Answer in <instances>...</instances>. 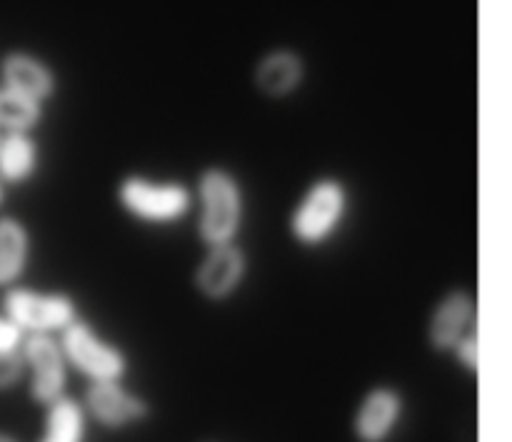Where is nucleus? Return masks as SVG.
<instances>
[{"label":"nucleus","mask_w":512,"mask_h":442,"mask_svg":"<svg viewBox=\"0 0 512 442\" xmlns=\"http://www.w3.org/2000/svg\"><path fill=\"white\" fill-rule=\"evenodd\" d=\"M58 340L70 370L83 375L88 383L123 380L128 375L130 360L125 350L105 338L90 320L78 318L58 335Z\"/></svg>","instance_id":"39448f33"},{"label":"nucleus","mask_w":512,"mask_h":442,"mask_svg":"<svg viewBox=\"0 0 512 442\" xmlns=\"http://www.w3.org/2000/svg\"><path fill=\"white\" fill-rule=\"evenodd\" d=\"M115 203L130 220L148 228H173L195 210L193 185L180 178L128 173L115 185Z\"/></svg>","instance_id":"7ed1b4c3"},{"label":"nucleus","mask_w":512,"mask_h":442,"mask_svg":"<svg viewBox=\"0 0 512 442\" xmlns=\"http://www.w3.org/2000/svg\"><path fill=\"white\" fill-rule=\"evenodd\" d=\"M195 235L203 248L238 243L248 213L243 180L233 168L220 163L205 165L193 185Z\"/></svg>","instance_id":"f257e3e1"},{"label":"nucleus","mask_w":512,"mask_h":442,"mask_svg":"<svg viewBox=\"0 0 512 442\" xmlns=\"http://www.w3.org/2000/svg\"><path fill=\"white\" fill-rule=\"evenodd\" d=\"M0 78H3L5 88L35 100V103L48 100L55 90L53 73L38 58L28 53L5 55L3 63H0Z\"/></svg>","instance_id":"4468645a"},{"label":"nucleus","mask_w":512,"mask_h":442,"mask_svg":"<svg viewBox=\"0 0 512 442\" xmlns=\"http://www.w3.org/2000/svg\"><path fill=\"white\" fill-rule=\"evenodd\" d=\"M8 193L10 190L5 188L3 183H0V213H3V208H5V203H8Z\"/></svg>","instance_id":"aec40b11"},{"label":"nucleus","mask_w":512,"mask_h":442,"mask_svg":"<svg viewBox=\"0 0 512 442\" xmlns=\"http://www.w3.org/2000/svg\"><path fill=\"white\" fill-rule=\"evenodd\" d=\"M0 442H20V438H15L13 433H5V430H0Z\"/></svg>","instance_id":"412c9836"},{"label":"nucleus","mask_w":512,"mask_h":442,"mask_svg":"<svg viewBox=\"0 0 512 442\" xmlns=\"http://www.w3.org/2000/svg\"><path fill=\"white\" fill-rule=\"evenodd\" d=\"M33 230L20 215L0 213V293L23 283L33 263Z\"/></svg>","instance_id":"9b49d317"},{"label":"nucleus","mask_w":512,"mask_h":442,"mask_svg":"<svg viewBox=\"0 0 512 442\" xmlns=\"http://www.w3.org/2000/svg\"><path fill=\"white\" fill-rule=\"evenodd\" d=\"M40 170V145L33 133H0V183L8 190L33 183Z\"/></svg>","instance_id":"f8f14e48"},{"label":"nucleus","mask_w":512,"mask_h":442,"mask_svg":"<svg viewBox=\"0 0 512 442\" xmlns=\"http://www.w3.org/2000/svg\"><path fill=\"white\" fill-rule=\"evenodd\" d=\"M250 275V255L240 243L205 248L190 283L205 303L223 305L240 293Z\"/></svg>","instance_id":"423d86ee"},{"label":"nucleus","mask_w":512,"mask_h":442,"mask_svg":"<svg viewBox=\"0 0 512 442\" xmlns=\"http://www.w3.org/2000/svg\"><path fill=\"white\" fill-rule=\"evenodd\" d=\"M25 360V383L33 403L50 405L68 395L70 365L55 335H25L20 343Z\"/></svg>","instance_id":"0eeeda50"},{"label":"nucleus","mask_w":512,"mask_h":442,"mask_svg":"<svg viewBox=\"0 0 512 442\" xmlns=\"http://www.w3.org/2000/svg\"><path fill=\"white\" fill-rule=\"evenodd\" d=\"M405 398L393 385H375L360 398L353 413V435L358 442H388L400 428Z\"/></svg>","instance_id":"9d476101"},{"label":"nucleus","mask_w":512,"mask_h":442,"mask_svg":"<svg viewBox=\"0 0 512 442\" xmlns=\"http://www.w3.org/2000/svg\"><path fill=\"white\" fill-rule=\"evenodd\" d=\"M353 208L350 185L325 173L308 183L288 215V235L298 248L320 250L338 238Z\"/></svg>","instance_id":"f03ea898"},{"label":"nucleus","mask_w":512,"mask_h":442,"mask_svg":"<svg viewBox=\"0 0 512 442\" xmlns=\"http://www.w3.org/2000/svg\"><path fill=\"white\" fill-rule=\"evenodd\" d=\"M43 120V103L0 85V133H33Z\"/></svg>","instance_id":"dca6fc26"},{"label":"nucleus","mask_w":512,"mask_h":442,"mask_svg":"<svg viewBox=\"0 0 512 442\" xmlns=\"http://www.w3.org/2000/svg\"><path fill=\"white\" fill-rule=\"evenodd\" d=\"M0 310L23 335H55L80 318L78 300L68 290H43L33 285H13L3 290Z\"/></svg>","instance_id":"20e7f679"},{"label":"nucleus","mask_w":512,"mask_h":442,"mask_svg":"<svg viewBox=\"0 0 512 442\" xmlns=\"http://www.w3.org/2000/svg\"><path fill=\"white\" fill-rule=\"evenodd\" d=\"M478 328V298L465 285L445 290L430 310L425 340L440 355H450L465 333Z\"/></svg>","instance_id":"1a4fd4ad"},{"label":"nucleus","mask_w":512,"mask_h":442,"mask_svg":"<svg viewBox=\"0 0 512 442\" xmlns=\"http://www.w3.org/2000/svg\"><path fill=\"white\" fill-rule=\"evenodd\" d=\"M455 360H458L460 368L470 375H478L480 370V333L478 328H473L470 333H465L463 338L458 340L453 350H450Z\"/></svg>","instance_id":"a211bd4d"},{"label":"nucleus","mask_w":512,"mask_h":442,"mask_svg":"<svg viewBox=\"0 0 512 442\" xmlns=\"http://www.w3.org/2000/svg\"><path fill=\"white\" fill-rule=\"evenodd\" d=\"M80 403H83L88 420H93L103 430H113V433L143 425L153 415L150 400L130 390L123 380L88 383Z\"/></svg>","instance_id":"6e6552de"},{"label":"nucleus","mask_w":512,"mask_h":442,"mask_svg":"<svg viewBox=\"0 0 512 442\" xmlns=\"http://www.w3.org/2000/svg\"><path fill=\"white\" fill-rule=\"evenodd\" d=\"M25 383V360L18 350H0V393L15 390Z\"/></svg>","instance_id":"f3484780"},{"label":"nucleus","mask_w":512,"mask_h":442,"mask_svg":"<svg viewBox=\"0 0 512 442\" xmlns=\"http://www.w3.org/2000/svg\"><path fill=\"white\" fill-rule=\"evenodd\" d=\"M88 415L80 400L73 395H63V398L53 400L45 405L43 418V433L38 442H85L88 438Z\"/></svg>","instance_id":"2eb2a0df"},{"label":"nucleus","mask_w":512,"mask_h":442,"mask_svg":"<svg viewBox=\"0 0 512 442\" xmlns=\"http://www.w3.org/2000/svg\"><path fill=\"white\" fill-rule=\"evenodd\" d=\"M305 65L303 58L293 50H273L258 63L253 73V83L265 98L280 100L288 98L303 83Z\"/></svg>","instance_id":"ddd939ff"},{"label":"nucleus","mask_w":512,"mask_h":442,"mask_svg":"<svg viewBox=\"0 0 512 442\" xmlns=\"http://www.w3.org/2000/svg\"><path fill=\"white\" fill-rule=\"evenodd\" d=\"M23 338L25 335L20 333V330L5 318L3 310H0V350H18L20 343H23Z\"/></svg>","instance_id":"6ab92c4d"}]
</instances>
